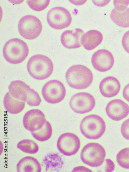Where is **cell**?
Listing matches in <instances>:
<instances>
[{"mask_svg":"<svg viewBox=\"0 0 129 172\" xmlns=\"http://www.w3.org/2000/svg\"><path fill=\"white\" fill-rule=\"evenodd\" d=\"M50 0H27V3L32 10L40 11L44 10L48 6Z\"/></svg>","mask_w":129,"mask_h":172,"instance_id":"obj_24","label":"cell"},{"mask_svg":"<svg viewBox=\"0 0 129 172\" xmlns=\"http://www.w3.org/2000/svg\"><path fill=\"white\" fill-rule=\"evenodd\" d=\"M110 17L118 26L124 28L129 27V8L121 11H117L114 9L111 12Z\"/></svg>","mask_w":129,"mask_h":172,"instance_id":"obj_20","label":"cell"},{"mask_svg":"<svg viewBox=\"0 0 129 172\" xmlns=\"http://www.w3.org/2000/svg\"><path fill=\"white\" fill-rule=\"evenodd\" d=\"M84 32L79 28L67 30L64 31L61 36L62 45L68 49H75L81 46V39Z\"/></svg>","mask_w":129,"mask_h":172,"instance_id":"obj_15","label":"cell"},{"mask_svg":"<svg viewBox=\"0 0 129 172\" xmlns=\"http://www.w3.org/2000/svg\"><path fill=\"white\" fill-rule=\"evenodd\" d=\"M117 161L122 167L129 169V148L120 150L116 156Z\"/></svg>","mask_w":129,"mask_h":172,"instance_id":"obj_23","label":"cell"},{"mask_svg":"<svg viewBox=\"0 0 129 172\" xmlns=\"http://www.w3.org/2000/svg\"><path fill=\"white\" fill-rule=\"evenodd\" d=\"M123 95L124 98L129 102V83L126 85L124 88Z\"/></svg>","mask_w":129,"mask_h":172,"instance_id":"obj_29","label":"cell"},{"mask_svg":"<svg viewBox=\"0 0 129 172\" xmlns=\"http://www.w3.org/2000/svg\"><path fill=\"white\" fill-rule=\"evenodd\" d=\"M108 117L115 121H119L126 117L129 113V106L122 100L116 99L109 102L106 109Z\"/></svg>","mask_w":129,"mask_h":172,"instance_id":"obj_14","label":"cell"},{"mask_svg":"<svg viewBox=\"0 0 129 172\" xmlns=\"http://www.w3.org/2000/svg\"><path fill=\"white\" fill-rule=\"evenodd\" d=\"M29 49L26 43L18 38L11 39L5 43L3 54L5 60L12 64L20 63L27 56Z\"/></svg>","mask_w":129,"mask_h":172,"instance_id":"obj_3","label":"cell"},{"mask_svg":"<svg viewBox=\"0 0 129 172\" xmlns=\"http://www.w3.org/2000/svg\"><path fill=\"white\" fill-rule=\"evenodd\" d=\"M19 32L25 39H33L39 36L42 29L41 22L36 17L31 15L23 16L18 24Z\"/></svg>","mask_w":129,"mask_h":172,"instance_id":"obj_6","label":"cell"},{"mask_svg":"<svg viewBox=\"0 0 129 172\" xmlns=\"http://www.w3.org/2000/svg\"><path fill=\"white\" fill-rule=\"evenodd\" d=\"M69 104L71 108L74 112L83 114L90 112L93 109L95 101L91 94L82 92L74 94L71 98Z\"/></svg>","mask_w":129,"mask_h":172,"instance_id":"obj_9","label":"cell"},{"mask_svg":"<svg viewBox=\"0 0 129 172\" xmlns=\"http://www.w3.org/2000/svg\"><path fill=\"white\" fill-rule=\"evenodd\" d=\"M122 43L124 50L129 54V30L126 32L124 35Z\"/></svg>","mask_w":129,"mask_h":172,"instance_id":"obj_27","label":"cell"},{"mask_svg":"<svg viewBox=\"0 0 129 172\" xmlns=\"http://www.w3.org/2000/svg\"><path fill=\"white\" fill-rule=\"evenodd\" d=\"M80 142L78 137L70 133H64L59 137L57 146L59 150L66 156L75 154L79 150Z\"/></svg>","mask_w":129,"mask_h":172,"instance_id":"obj_10","label":"cell"},{"mask_svg":"<svg viewBox=\"0 0 129 172\" xmlns=\"http://www.w3.org/2000/svg\"><path fill=\"white\" fill-rule=\"evenodd\" d=\"M106 171L112 172L115 168V165L113 162L110 159H106Z\"/></svg>","mask_w":129,"mask_h":172,"instance_id":"obj_28","label":"cell"},{"mask_svg":"<svg viewBox=\"0 0 129 172\" xmlns=\"http://www.w3.org/2000/svg\"><path fill=\"white\" fill-rule=\"evenodd\" d=\"M65 77L68 85L77 89L87 88L93 80L91 71L86 66L81 64L75 65L69 67L66 72Z\"/></svg>","mask_w":129,"mask_h":172,"instance_id":"obj_1","label":"cell"},{"mask_svg":"<svg viewBox=\"0 0 129 172\" xmlns=\"http://www.w3.org/2000/svg\"><path fill=\"white\" fill-rule=\"evenodd\" d=\"M47 21L52 28L61 29L68 27L71 24L72 17L69 11L61 7L51 9L47 15Z\"/></svg>","mask_w":129,"mask_h":172,"instance_id":"obj_8","label":"cell"},{"mask_svg":"<svg viewBox=\"0 0 129 172\" xmlns=\"http://www.w3.org/2000/svg\"><path fill=\"white\" fill-rule=\"evenodd\" d=\"M3 104L7 112L11 114H15L20 113L23 109L25 102L14 98L9 91L4 97Z\"/></svg>","mask_w":129,"mask_h":172,"instance_id":"obj_19","label":"cell"},{"mask_svg":"<svg viewBox=\"0 0 129 172\" xmlns=\"http://www.w3.org/2000/svg\"><path fill=\"white\" fill-rule=\"evenodd\" d=\"M82 134L86 138L96 139L100 138L104 133L106 124L103 119L95 114L88 115L84 117L80 125Z\"/></svg>","mask_w":129,"mask_h":172,"instance_id":"obj_4","label":"cell"},{"mask_svg":"<svg viewBox=\"0 0 129 172\" xmlns=\"http://www.w3.org/2000/svg\"><path fill=\"white\" fill-rule=\"evenodd\" d=\"M46 121L43 113L38 109H31L25 114L23 119L24 127L33 132L41 128Z\"/></svg>","mask_w":129,"mask_h":172,"instance_id":"obj_13","label":"cell"},{"mask_svg":"<svg viewBox=\"0 0 129 172\" xmlns=\"http://www.w3.org/2000/svg\"><path fill=\"white\" fill-rule=\"evenodd\" d=\"M102 39L103 36L101 32L92 30L88 31L83 35L81 39V43L85 49L91 50L100 44Z\"/></svg>","mask_w":129,"mask_h":172,"instance_id":"obj_17","label":"cell"},{"mask_svg":"<svg viewBox=\"0 0 129 172\" xmlns=\"http://www.w3.org/2000/svg\"><path fill=\"white\" fill-rule=\"evenodd\" d=\"M129 3V0H114V9L118 11L125 10L127 8Z\"/></svg>","mask_w":129,"mask_h":172,"instance_id":"obj_25","label":"cell"},{"mask_svg":"<svg viewBox=\"0 0 129 172\" xmlns=\"http://www.w3.org/2000/svg\"><path fill=\"white\" fill-rule=\"evenodd\" d=\"M106 155L105 149L102 146L97 143H91L83 148L80 157L85 164L91 167H97L103 163Z\"/></svg>","mask_w":129,"mask_h":172,"instance_id":"obj_5","label":"cell"},{"mask_svg":"<svg viewBox=\"0 0 129 172\" xmlns=\"http://www.w3.org/2000/svg\"><path fill=\"white\" fill-rule=\"evenodd\" d=\"M27 69L29 74L33 78L38 80H44L51 75L53 65L51 60L47 56L36 54L29 60Z\"/></svg>","mask_w":129,"mask_h":172,"instance_id":"obj_2","label":"cell"},{"mask_svg":"<svg viewBox=\"0 0 129 172\" xmlns=\"http://www.w3.org/2000/svg\"><path fill=\"white\" fill-rule=\"evenodd\" d=\"M8 88L9 91L13 97L26 102L28 105L36 92L24 82L20 80L11 82Z\"/></svg>","mask_w":129,"mask_h":172,"instance_id":"obj_12","label":"cell"},{"mask_svg":"<svg viewBox=\"0 0 129 172\" xmlns=\"http://www.w3.org/2000/svg\"><path fill=\"white\" fill-rule=\"evenodd\" d=\"M17 147L23 152L31 154L36 153L39 149L37 144L33 140L29 139L21 141L18 143Z\"/></svg>","mask_w":129,"mask_h":172,"instance_id":"obj_22","label":"cell"},{"mask_svg":"<svg viewBox=\"0 0 129 172\" xmlns=\"http://www.w3.org/2000/svg\"><path fill=\"white\" fill-rule=\"evenodd\" d=\"M45 100L51 104H55L62 101L66 95V91L63 84L56 80H50L43 86L42 91Z\"/></svg>","mask_w":129,"mask_h":172,"instance_id":"obj_7","label":"cell"},{"mask_svg":"<svg viewBox=\"0 0 129 172\" xmlns=\"http://www.w3.org/2000/svg\"><path fill=\"white\" fill-rule=\"evenodd\" d=\"M52 129L50 124L46 121L44 125L40 129L31 132L33 137L40 142H44L49 140L51 137Z\"/></svg>","mask_w":129,"mask_h":172,"instance_id":"obj_21","label":"cell"},{"mask_svg":"<svg viewBox=\"0 0 129 172\" xmlns=\"http://www.w3.org/2000/svg\"><path fill=\"white\" fill-rule=\"evenodd\" d=\"M121 132L123 137L126 139L129 140V118L123 123Z\"/></svg>","mask_w":129,"mask_h":172,"instance_id":"obj_26","label":"cell"},{"mask_svg":"<svg viewBox=\"0 0 129 172\" xmlns=\"http://www.w3.org/2000/svg\"><path fill=\"white\" fill-rule=\"evenodd\" d=\"M17 169L18 172H41V168L36 159L28 156L20 160L17 164Z\"/></svg>","mask_w":129,"mask_h":172,"instance_id":"obj_18","label":"cell"},{"mask_svg":"<svg viewBox=\"0 0 129 172\" xmlns=\"http://www.w3.org/2000/svg\"><path fill=\"white\" fill-rule=\"evenodd\" d=\"M91 63L94 68L101 72H105L110 70L114 63V58L112 54L104 49L95 52L91 58Z\"/></svg>","mask_w":129,"mask_h":172,"instance_id":"obj_11","label":"cell"},{"mask_svg":"<svg viewBox=\"0 0 129 172\" xmlns=\"http://www.w3.org/2000/svg\"><path fill=\"white\" fill-rule=\"evenodd\" d=\"M120 85L115 77L108 76L103 79L100 82L99 89L100 92L104 97H111L116 96L119 92Z\"/></svg>","mask_w":129,"mask_h":172,"instance_id":"obj_16","label":"cell"}]
</instances>
